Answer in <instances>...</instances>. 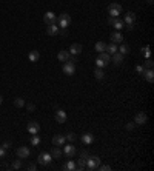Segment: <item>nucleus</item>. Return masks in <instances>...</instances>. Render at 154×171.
Here are the masks:
<instances>
[{
  "label": "nucleus",
  "mask_w": 154,
  "mask_h": 171,
  "mask_svg": "<svg viewBox=\"0 0 154 171\" xmlns=\"http://www.w3.org/2000/svg\"><path fill=\"white\" fill-rule=\"evenodd\" d=\"M117 51H119L122 56H126L128 53H130V46H128L126 43H120V46H117Z\"/></svg>",
  "instance_id": "23"
},
{
  "label": "nucleus",
  "mask_w": 154,
  "mask_h": 171,
  "mask_svg": "<svg viewBox=\"0 0 154 171\" xmlns=\"http://www.w3.org/2000/svg\"><path fill=\"white\" fill-rule=\"evenodd\" d=\"M143 77H145V80L148 82V83H152L154 82V71L152 69H143Z\"/></svg>",
  "instance_id": "18"
},
{
  "label": "nucleus",
  "mask_w": 154,
  "mask_h": 171,
  "mask_svg": "<svg viewBox=\"0 0 154 171\" xmlns=\"http://www.w3.org/2000/svg\"><path fill=\"white\" fill-rule=\"evenodd\" d=\"M43 22L46 23V25H57V16L54 12L48 11L45 16H43Z\"/></svg>",
  "instance_id": "6"
},
{
  "label": "nucleus",
  "mask_w": 154,
  "mask_h": 171,
  "mask_svg": "<svg viewBox=\"0 0 154 171\" xmlns=\"http://www.w3.org/2000/svg\"><path fill=\"white\" fill-rule=\"evenodd\" d=\"M152 66H154L152 60L151 59H146V62L143 63V69H152Z\"/></svg>",
  "instance_id": "34"
},
{
  "label": "nucleus",
  "mask_w": 154,
  "mask_h": 171,
  "mask_svg": "<svg viewBox=\"0 0 154 171\" xmlns=\"http://www.w3.org/2000/svg\"><path fill=\"white\" fill-rule=\"evenodd\" d=\"M111 60L114 62V65H120V63L123 62V56H122V54H120V53L117 51V53H114V54H113Z\"/></svg>",
  "instance_id": "24"
},
{
  "label": "nucleus",
  "mask_w": 154,
  "mask_h": 171,
  "mask_svg": "<svg viewBox=\"0 0 154 171\" xmlns=\"http://www.w3.org/2000/svg\"><path fill=\"white\" fill-rule=\"evenodd\" d=\"M94 48H96L97 53H103V51H107V43L105 42H97Z\"/></svg>",
  "instance_id": "25"
},
{
  "label": "nucleus",
  "mask_w": 154,
  "mask_h": 171,
  "mask_svg": "<svg viewBox=\"0 0 154 171\" xmlns=\"http://www.w3.org/2000/svg\"><path fill=\"white\" fill-rule=\"evenodd\" d=\"M28 59H30V62H39V59H40V53H39L37 50H33V51L28 54Z\"/></svg>",
  "instance_id": "22"
},
{
  "label": "nucleus",
  "mask_w": 154,
  "mask_h": 171,
  "mask_svg": "<svg viewBox=\"0 0 154 171\" xmlns=\"http://www.w3.org/2000/svg\"><path fill=\"white\" fill-rule=\"evenodd\" d=\"M39 131H40V125L37 122H30L28 124V133L30 134H39Z\"/></svg>",
  "instance_id": "15"
},
{
  "label": "nucleus",
  "mask_w": 154,
  "mask_h": 171,
  "mask_svg": "<svg viewBox=\"0 0 154 171\" xmlns=\"http://www.w3.org/2000/svg\"><path fill=\"white\" fill-rule=\"evenodd\" d=\"M99 165H100V159H99L97 156H89V157L86 159V168H85V169L94 171V169H97Z\"/></svg>",
  "instance_id": "3"
},
{
  "label": "nucleus",
  "mask_w": 154,
  "mask_h": 171,
  "mask_svg": "<svg viewBox=\"0 0 154 171\" xmlns=\"http://www.w3.org/2000/svg\"><path fill=\"white\" fill-rule=\"evenodd\" d=\"M94 142V136L91 134V133H85L83 136H82V143H85V145H91Z\"/></svg>",
  "instance_id": "21"
},
{
  "label": "nucleus",
  "mask_w": 154,
  "mask_h": 171,
  "mask_svg": "<svg viewBox=\"0 0 154 171\" xmlns=\"http://www.w3.org/2000/svg\"><path fill=\"white\" fill-rule=\"evenodd\" d=\"M108 12H110V16H113V17H119L120 12H122V5H120V3H116V2L110 3V5H108Z\"/></svg>",
  "instance_id": "5"
},
{
  "label": "nucleus",
  "mask_w": 154,
  "mask_h": 171,
  "mask_svg": "<svg viewBox=\"0 0 154 171\" xmlns=\"http://www.w3.org/2000/svg\"><path fill=\"white\" fill-rule=\"evenodd\" d=\"M26 108H28V111H31V113H33V111L36 110V105H34V103H28V105H26Z\"/></svg>",
  "instance_id": "41"
},
{
  "label": "nucleus",
  "mask_w": 154,
  "mask_h": 171,
  "mask_svg": "<svg viewBox=\"0 0 154 171\" xmlns=\"http://www.w3.org/2000/svg\"><path fill=\"white\" fill-rule=\"evenodd\" d=\"M146 120H148L146 114H145L143 111H140V113H137L136 117H134V124H136V125H145Z\"/></svg>",
  "instance_id": "10"
},
{
  "label": "nucleus",
  "mask_w": 154,
  "mask_h": 171,
  "mask_svg": "<svg viewBox=\"0 0 154 171\" xmlns=\"http://www.w3.org/2000/svg\"><path fill=\"white\" fill-rule=\"evenodd\" d=\"M123 23H125V25H131V26H134V23H136V14H134L133 11L126 12V14H125V19H123Z\"/></svg>",
  "instance_id": "9"
},
{
  "label": "nucleus",
  "mask_w": 154,
  "mask_h": 171,
  "mask_svg": "<svg viewBox=\"0 0 154 171\" xmlns=\"http://www.w3.org/2000/svg\"><path fill=\"white\" fill-rule=\"evenodd\" d=\"M108 23H110L111 26H114V28H116V31H122V30H123V26H125L123 20H120L119 17H113V16H110V17H108Z\"/></svg>",
  "instance_id": "4"
},
{
  "label": "nucleus",
  "mask_w": 154,
  "mask_h": 171,
  "mask_svg": "<svg viewBox=\"0 0 154 171\" xmlns=\"http://www.w3.org/2000/svg\"><path fill=\"white\" fill-rule=\"evenodd\" d=\"M36 168H37V166H36V163H31V165L28 166V169H31V171H33V169L36 171Z\"/></svg>",
  "instance_id": "45"
},
{
  "label": "nucleus",
  "mask_w": 154,
  "mask_h": 171,
  "mask_svg": "<svg viewBox=\"0 0 154 171\" xmlns=\"http://www.w3.org/2000/svg\"><path fill=\"white\" fill-rule=\"evenodd\" d=\"M146 2H148V3H149V5H151V3H152V2H154V0H146Z\"/></svg>",
  "instance_id": "47"
},
{
  "label": "nucleus",
  "mask_w": 154,
  "mask_h": 171,
  "mask_svg": "<svg viewBox=\"0 0 154 171\" xmlns=\"http://www.w3.org/2000/svg\"><path fill=\"white\" fill-rule=\"evenodd\" d=\"M82 51H83V46H82L80 43H72V45L69 46V54H71V56H79Z\"/></svg>",
  "instance_id": "11"
},
{
  "label": "nucleus",
  "mask_w": 154,
  "mask_h": 171,
  "mask_svg": "<svg viewBox=\"0 0 154 171\" xmlns=\"http://www.w3.org/2000/svg\"><path fill=\"white\" fill-rule=\"evenodd\" d=\"M22 168V159L19 157L17 160H14L12 162V165H11V169H20Z\"/></svg>",
  "instance_id": "30"
},
{
  "label": "nucleus",
  "mask_w": 154,
  "mask_h": 171,
  "mask_svg": "<svg viewBox=\"0 0 154 171\" xmlns=\"http://www.w3.org/2000/svg\"><path fill=\"white\" fill-rule=\"evenodd\" d=\"M6 156V150L3 148V146H0V159H3Z\"/></svg>",
  "instance_id": "38"
},
{
  "label": "nucleus",
  "mask_w": 154,
  "mask_h": 171,
  "mask_svg": "<svg viewBox=\"0 0 154 171\" xmlns=\"http://www.w3.org/2000/svg\"><path fill=\"white\" fill-rule=\"evenodd\" d=\"M63 153H65V156H68L69 159L72 157V156H75V153H77V150H75V146L74 145H65L63 146Z\"/></svg>",
  "instance_id": "13"
},
{
  "label": "nucleus",
  "mask_w": 154,
  "mask_h": 171,
  "mask_svg": "<svg viewBox=\"0 0 154 171\" xmlns=\"http://www.w3.org/2000/svg\"><path fill=\"white\" fill-rule=\"evenodd\" d=\"M107 51L110 56H113L114 53H117V45L116 43H111V45H107Z\"/></svg>",
  "instance_id": "27"
},
{
  "label": "nucleus",
  "mask_w": 154,
  "mask_h": 171,
  "mask_svg": "<svg viewBox=\"0 0 154 171\" xmlns=\"http://www.w3.org/2000/svg\"><path fill=\"white\" fill-rule=\"evenodd\" d=\"M89 157V154H88V151H82L80 153V159H83V160H86Z\"/></svg>",
  "instance_id": "39"
},
{
  "label": "nucleus",
  "mask_w": 154,
  "mask_h": 171,
  "mask_svg": "<svg viewBox=\"0 0 154 171\" xmlns=\"http://www.w3.org/2000/svg\"><path fill=\"white\" fill-rule=\"evenodd\" d=\"M136 71L142 74V72H143V66H142V65H137V66H136Z\"/></svg>",
  "instance_id": "42"
},
{
  "label": "nucleus",
  "mask_w": 154,
  "mask_h": 171,
  "mask_svg": "<svg viewBox=\"0 0 154 171\" xmlns=\"http://www.w3.org/2000/svg\"><path fill=\"white\" fill-rule=\"evenodd\" d=\"M69 57H71V54H69V51H66V50H63V51H60V53L57 54V59H59L60 62H68Z\"/></svg>",
  "instance_id": "20"
},
{
  "label": "nucleus",
  "mask_w": 154,
  "mask_h": 171,
  "mask_svg": "<svg viewBox=\"0 0 154 171\" xmlns=\"http://www.w3.org/2000/svg\"><path fill=\"white\" fill-rule=\"evenodd\" d=\"M49 154L53 156V159H60V156H62V151L59 150V146H56V148H53V151H51Z\"/></svg>",
  "instance_id": "28"
},
{
  "label": "nucleus",
  "mask_w": 154,
  "mask_h": 171,
  "mask_svg": "<svg viewBox=\"0 0 154 171\" xmlns=\"http://www.w3.org/2000/svg\"><path fill=\"white\" fill-rule=\"evenodd\" d=\"M56 122L57 124H65L66 122V113L63 110H57L56 111Z\"/></svg>",
  "instance_id": "14"
},
{
  "label": "nucleus",
  "mask_w": 154,
  "mask_h": 171,
  "mask_svg": "<svg viewBox=\"0 0 154 171\" xmlns=\"http://www.w3.org/2000/svg\"><path fill=\"white\" fill-rule=\"evenodd\" d=\"M86 168V160H83V159H80L79 160V163L75 165V169H79V171H82V169H85Z\"/></svg>",
  "instance_id": "31"
},
{
  "label": "nucleus",
  "mask_w": 154,
  "mask_h": 171,
  "mask_svg": "<svg viewBox=\"0 0 154 171\" xmlns=\"http://www.w3.org/2000/svg\"><path fill=\"white\" fill-rule=\"evenodd\" d=\"M2 102H3V96H2V94H0V103H2Z\"/></svg>",
  "instance_id": "46"
},
{
  "label": "nucleus",
  "mask_w": 154,
  "mask_h": 171,
  "mask_svg": "<svg viewBox=\"0 0 154 171\" xmlns=\"http://www.w3.org/2000/svg\"><path fill=\"white\" fill-rule=\"evenodd\" d=\"M111 62V56L108 54V53H99V57L96 59V66L97 68H103V66H107L108 63Z\"/></svg>",
  "instance_id": "1"
},
{
  "label": "nucleus",
  "mask_w": 154,
  "mask_h": 171,
  "mask_svg": "<svg viewBox=\"0 0 154 171\" xmlns=\"http://www.w3.org/2000/svg\"><path fill=\"white\" fill-rule=\"evenodd\" d=\"M123 42V36H122V33L120 31H116V33H113L111 34V43H122Z\"/></svg>",
  "instance_id": "19"
},
{
  "label": "nucleus",
  "mask_w": 154,
  "mask_h": 171,
  "mask_svg": "<svg viewBox=\"0 0 154 171\" xmlns=\"http://www.w3.org/2000/svg\"><path fill=\"white\" fill-rule=\"evenodd\" d=\"M59 34H60V36H63V37H65V36H68V28H62V31H59Z\"/></svg>",
  "instance_id": "40"
},
{
  "label": "nucleus",
  "mask_w": 154,
  "mask_h": 171,
  "mask_svg": "<svg viewBox=\"0 0 154 171\" xmlns=\"http://www.w3.org/2000/svg\"><path fill=\"white\" fill-rule=\"evenodd\" d=\"M57 23L60 28H68L71 25V16L68 12H62L59 17H57Z\"/></svg>",
  "instance_id": "2"
},
{
  "label": "nucleus",
  "mask_w": 154,
  "mask_h": 171,
  "mask_svg": "<svg viewBox=\"0 0 154 171\" xmlns=\"http://www.w3.org/2000/svg\"><path fill=\"white\" fill-rule=\"evenodd\" d=\"M30 154H31V151H30L28 146H20V148H17V156L20 159H28Z\"/></svg>",
  "instance_id": "12"
},
{
  "label": "nucleus",
  "mask_w": 154,
  "mask_h": 171,
  "mask_svg": "<svg viewBox=\"0 0 154 171\" xmlns=\"http://www.w3.org/2000/svg\"><path fill=\"white\" fill-rule=\"evenodd\" d=\"M97 169H100V171H110V169H111V166H110V165H99V166H97Z\"/></svg>",
  "instance_id": "37"
},
{
  "label": "nucleus",
  "mask_w": 154,
  "mask_h": 171,
  "mask_svg": "<svg viewBox=\"0 0 154 171\" xmlns=\"http://www.w3.org/2000/svg\"><path fill=\"white\" fill-rule=\"evenodd\" d=\"M63 72L66 76H72L74 72H75V63H72V62H65L63 63Z\"/></svg>",
  "instance_id": "7"
},
{
  "label": "nucleus",
  "mask_w": 154,
  "mask_h": 171,
  "mask_svg": "<svg viewBox=\"0 0 154 171\" xmlns=\"http://www.w3.org/2000/svg\"><path fill=\"white\" fill-rule=\"evenodd\" d=\"M65 136H62V134H56L54 137H53V143H54V146H63L65 145Z\"/></svg>",
  "instance_id": "16"
},
{
  "label": "nucleus",
  "mask_w": 154,
  "mask_h": 171,
  "mask_svg": "<svg viewBox=\"0 0 154 171\" xmlns=\"http://www.w3.org/2000/svg\"><path fill=\"white\" fill-rule=\"evenodd\" d=\"M63 169H69V171H72V169H75V163H74L72 160H68V162H66V165H63Z\"/></svg>",
  "instance_id": "33"
},
{
  "label": "nucleus",
  "mask_w": 154,
  "mask_h": 171,
  "mask_svg": "<svg viewBox=\"0 0 154 171\" xmlns=\"http://www.w3.org/2000/svg\"><path fill=\"white\" fill-rule=\"evenodd\" d=\"M39 143H40V137H39L37 134H31V145L37 146Z\"/></svg>",
  "instance_id": "32"
},
{
  "label": "nucleus",
  "mask_w": 154,
  "mask_h": 171,
  "mask_svg": "<svg viewBox=\"0 0 154 171\" xmlns=\"http://www.w3.org/2000/svg\"><path fill=\"white\" fill-rule=\"evenodd\" d=\"M46 34L51 36V37H54L59 34V26L57 25H46Z\"/></svg>",
  "instance_id": "17"
},
{
  "label": "nucleus",
  "mask_w": 154,
  "mask_h": 171,
  "mask_svg": "<svg viewBox=\"0 0 154 171\" xmlns=\"http://www.w3.org/2000/svg\"><path fill=\"white\" fill-rule=\"evenodd\" d=\"M14 106L16 108H23L25 106V100L22 99V97H17V99H14Z\"/></svg>",
  "instance_id": "29"
},
{
  "label": "nucleus",
  "mask_w": 154,
  "mask_h": 171,
  "mask_svg": "<svg viewBox=\"0 0 154 171\" xmlns=\"http://www.w3.org/2000/svg\"><path fill=\"white\" fill-rule=\"evenodd\" d=\"M37 160H39L40 165H48V163H51V160H53V156H51L49 153H40Z\"/></svg>",
  "instance_id": "8"
},
{
  "label": "nucleus",
  "mask_w": 154,
  "mask_h": 171,
  "mask_svg": "<svg viewBox=\"0 0 154 171\" xmlns=\"http://www.w3.org/2000/svg\"><path fill=\"white\" fill-rule=\"evenodd\" d=\"M134 128V124H133V122H131V124H128L126 125V130H133Z\"/></svg>",
  "instance_id": "44"
},
{
  "label": "nucleus",
  "mask_w": 154,
  "mask_h": 171,
  "mask_svg": "<svg viewBox=\"0 0 154 171\" xmlns=\"http://www.w3.org/2000/svg\"><path fill=\"white\" fill-rule=\"evenodd\" d=\"M142 54L146 57V59H151V53H149V46H145L142 48Z\"/></svg>",
  "instance_id": "35"
},
{
  "label": "nucleus",
  "mask_w": 154,
  "mask_h": 171,
  "mask_svg": "<svg viewBox=\"0 0 154 171\" xmlns=\"http://www.w3.org/2000/svg\"><path fill=\"white\" fill-rule=\"evenodd\" d=\"M65 139H66V140H69V142H74V140L77 139V136H75L74 133H68V134L65 136Z\"/></svg>",
  "instance_id": "36"
},
{
  "label": "nucleus",
  "mask_w": 154,
  "mask_h": 171,
  "mask_svg": "<svg viewBox=\"0 0 154 171\" xmlns=\"http://www.w3.org/2000/svg\"><path fill=\"white\" fill-rule=\"evenodd\" d=\"M2 146H3V148H5V150H8V148H9V146H11V142H5V143H3Z\"/></svg>",
  "instance_id": "43"
},
{
  "label": "nucleus",
  "mask_w": 154,
  "mask_h": 171,
  "mask_svg": "<svg viewBox=\"0 0 154 171\" xmlns=\"http://www.w3.org/2000/svg\"><path fill=\"white\" fill-rule=\"evenodd\" d=\"M94 77H96L97 80H102V79H103V77H105L103 69H102V68H96V69H94Z\"/></svg>",
  "instance_id": "26"
}]
</instances>
